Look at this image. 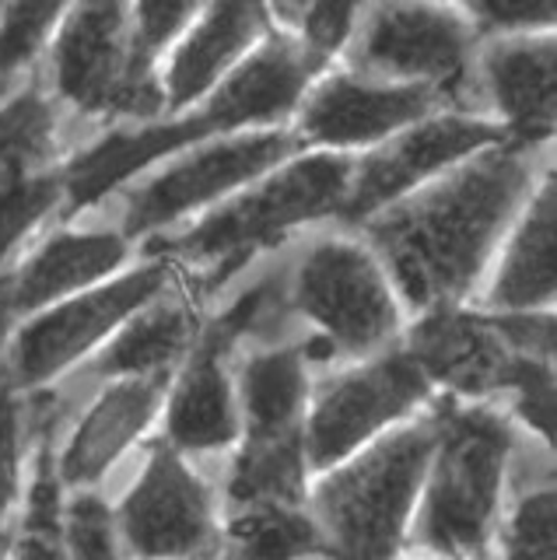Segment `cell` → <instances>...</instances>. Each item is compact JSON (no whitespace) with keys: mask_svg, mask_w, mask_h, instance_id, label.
I'll return each instance as SVG.
<instances>
[{"mask_svg":"<svg viewBox=\"0 0 557 560\" xmlns=\"http://www.w3.org/2000/svg\"><path fill=\"white\" fill-rule=\"evenodd\" d=\"M530 144L504 140L364 221V245L399 302L428 312L463 305L522 203L536 189Z\"/></svg>","mask_w":557,"mask_h":560,"instance_id":"6da1fadb","label":"cell"},{"mask_svg":"<svg viewBox=\"0 0 557 560\" xmlns=\"http://www.w3.org/2000/svg\"><path fill=\"white\" fill-rule=\"evenodd\" d=\"M434 442L439 413L414 417L351 459L320 472L309 487V512L323 529L326 557L399 560Z\"/></svg>","mask_w":557,"mask_h":560,"instance_id":"7a4b0ae2","label":"cell"},{"mask_svg":"<svg viewBox=\"0 0 557 560\" xmlns=\"http://www.w3.org/2000/svg\"><path fill=\"white\" fill-rule=\"evenodd\" d=\"M351 175L355 162L347 154H294L291 162L277 165L264 179L218 203L189 232L172 238L165 245V259L176 256L211 277L232 273L259 249H270L299 228L323 218H340Z\"/></svg>","mask_w":557,"mask_h":560,"instance_id":"3957f363","label":"cell"},{"mask_svg":"<svg viewBox=\"0 0 557 560\" xmlns=\"http://www.w3.org/2000/svg\"><path fill=\"white\" fill-rule=\"evenodd\" d=\"M512 424L487 407L439 410V442L417 498V539L428 553L480 560L495 536Z\"/></svg>","mask_w":557,"mask_h":560,"instance_id":"277c9868","label":"cell"},{"mask_svg":"<svg viewBox=\"0 0 557 560\" xmlns=\"http://www.w3.org/2000/svg\"><path fill=\"white\" fill-rule=\"evenodd\" d=\"M172 288V259L159 256L116 273L67 302L49 305L19 326L4 354V364L22 393L46 389L49 382L71 372L89 354H98L134 312Z\"/></svg>","mask_w":557,"mask_h":560,"instance_id":"5b68a950","label":"cell"},{"mask_svg":"<svg viewBox=\"0 0 557 560\" xmlns=\"http://www.w3.org/2000/svg\"><path fill=\"white\" fill-rule=\"evenodd\" d=\"M294 305L351 358L386 354L404 326V302L364 242L323 238L294 270Z\"/></svg>","mask_w":557,"mask_h":560,"instance_id":"8992f818","label":"cell"},{"mask_svg":"<svg viewBox=\"0 0 557 560\" xmlns=\"http://www.w3.org/2000/svg\"><path fill=\"white\" fill-rule=\"evenodd\" d=\"M302 154L299 140L288 130H253L214 137L176 154L172 162L130 192L124 214V238H141L159 228L176 224L197 210L218 207L277 165Z\"/></svg>","mask_w":557,"mask_h":560,"instance_id":"52a82bcc","label":"cell"},{"mask_svg":"<svg viewBox=\"0 0 557 560\" xmlns=\"http://www.w3.org/2000/svg\"><path fill=\"white\" fill-rule=\"evenodd\" d=\"M431 399L428 378L404 350H386L344 375L326 382L309 399L305 413V459L309 469L326 472L351 459L364 445L414 420V413Z\"/></svg>","mask_w":557,"mask_h":560,"instance_id":"ba28073f","label":"cell"},{"mask_svg":"<svg viewBox=\"0 0 557 560\" xmlns=\"http://www.w3.org/2000/svg\"><path fill=\"white\" fill-rule=\"evenodd\" d=\"M509 140L498 122L466 116V113H434L396 137L382 140L379 148L355 162L351 189L344 200V221L364 224L379 210L410 197L414 189L439 179L442 172L463 165L487 148Z\"/></svg>","mask_w":557,"mask_h":560,"instance_id":"9c48e42d","label":"cell"},{"mask_svg":"<svg viewBox=\"0 0 557 560\" xmlns=\"http://www.w3.org/2000/svg\"><path fill=\"white\" fill-rule=\"evenodd\" d=\"M358 70L379 81L421 84L449 95L463 81L477 28L452 4H382L361 11Z\"/></svg>","mask_w":557,"mask_h":560,"instance_id":"30bf717a","label":"cell"},{"mask_svg":"<svg viewBox=\"0 0 557 560\" xmlns=\"http://www.w3.org/2000/svg\"><path fill=\"white\" fill-rule=\"evenodd\" d=\"M442 92L421 84H393L361 74H326L299 105V148L344 154L351 148H379L382 140L439 113Z\"/></svg>","mask_w":557,"mask_h":560,"instance_id":"8fae6325","label":"cell"},{"mask_svg":"<svg viewBox=\"0 0 557 560\" xmlns=\"http://www.w3.org/2000/svg\"><path fill=\"white\" fill-rule=\"evenodd\" d=\"M119 539L141 560H189L214 533L211 490L179 448L154 442L141 477L116 512Z\"/></svg>","mask_w":557,"mask_h":560,"instance_id":"7c38bea8","label":"cell"},{"mask_svg":"<svg viewBox=\"0 0 557 560\" xmlns=\"http://www.w3.org/2000/svg\"><path fill=\"white\" fill-rule=\"evenodd\" d=\"M267 288H256L221 315L214 326H207L204 337L186 354L172 393H165V442L179 452H214L239 442L242 420L239 399L224 350L246 329L264 305Z\"/></svg>","mask_w":557,"mask_h":560,"instance_id":"4fadbf2b","label":"cell"},{"mask_svg":"<svg viewBox=\"0 0 557 560\" xmlns=\"http://www.w3.org/2000/svg\"><path fill=\"white\" fill-rule=\"evenodd\" d=\"M54 84L67 105L89 116H130V8H63L54 43Z\"/></svg>","mask_w":557,"mask_h":560,"instance_id":"5bb4252c","label":"cell"},{"mask_svg":"<svg viewBox=\"0 0 557 560\" xmlns=\"http://www.w3.org/2000/svg\"><path fill=\"white\" fill-rule=\"evenodd\" d=\"M214 137H229V133H224V122L214 116L207 102H200L197 109H189L183 116L154 119L148 127H130L102 137L98 144L84 148L78 158H71L60 168L63 207L71 214L89 210L98 200H106L113 189L137 179L144 168L172 162L176 154Z\"/></svg>","mask_w":557,"mask_h":560,"instance_id":"9a60e30c","label":"cell"},{"mask_svg":"<svg viewBox=\"0 0 557 560\" xmlns=\"http://www.w3.org/2000/svg\"><path fill=\"white\" fill-rule=\"evenodd\" d=\"M399 350L417 364L431 389L442 385L469 399L504 393L515 364V354L504 347L491 319L463 305L421 312Z\"/></svg>","mask_w":557,"mask_h":560,"instance_id":"2e32d148","label":"cell"},{"mask_svg":"<svg viewBox=\"0 0 557 560\" xmlns=\"http://www.w3.org/2000/svg\"><path fill=\"white\" fill-rule=\"evenodd\" d=\"M264 4H207L179 35L162 67L165 113H189L274 32Z\"/></svg>","mask_w":557,"mask_h":560,"instance_id":"e0dca14e","label":"cell"},{"mask_svg":"<svg viewBox=\"0 0 557 560\" xmlns=\"http://www.w3.org/2000/svg\"><path fill=\"white\" fill-rule=\"evenodd\" d=\"M127 267L124 232L102 228H60L32 253L4 284L0 298L14 319H28L57 302H67L95 284H106Z\"/></svg>","mask_w":557,"mask_h":560,"instance_id":"ac0fdd59","label":"cell"},{"mask_svg":"<svg viewBox=\"0 0 557 560\" xmlns=\"http://www.w3.org/2000/svg\"><path fill=\"white\" fill-rule=\"evenodd\" d=\"M165 385L169 378H113L67 438L57 459L60 483L67 490H92L106 477L162 413Z\"/></svg>","mask_w":557,"mask_h":560,"instance_id":"d6986e66","label":"cell"},{"mask_svg":"<svg viewBox=\"0 0 557 560\" xmlns=\"http://www.w3.org/2000/svg\"><path fill=\"white\" fill-rule=\"evenodd\" d=\"M480 67L487 95L501 116L498 127L509 133V140L530 148L547 140L557 113L554 32L487 39Z\"/></svg>","mask_w":557,"mask_h":560,"instance_id":"ffe728a7","label":"cell"},{"mask_svg":"<svg viewBox=\"0 0 557 560\" xmlns=\"http://www.w3.org/2000/svg\"><path fill=\"white\" fill-rule=\"evenodd\" d=\"M557 197L554 175L547 172L530 200L515 214L501 242V262L484 294L487 315L547 312L557 284Z\"/></svg>","mask_w":557,"mask_h":560,"instance_id":"44dd1931","label":"cell"},{"mask_svg":"<svg viewBox=\"0 0 557 560\" xmlns=\"http://www.w3.org/2000/svg\"><path fill=\"white\" fill-rule=\"evenodd\" d=\"M194 350V315L169 291L113 332L95 354L102 378H169V372Z\"/></svg>","mask_w":557,"mask_h":560,"instance_id":"7402d4cb","label":"cell"},{"mask_svg":"<svg viewBox=\"0 0 557 560\" xmlns=\"http://www.w3.org/2000/svg\"><path fill=\"white\" fill-rule=\"evenodd\" d=\"M239 438H291L305 434V413L312 399L305 358L291 347L253 354L239 372Z\"/></svg>","mask_w":557,"mask_h":560,"instance_id":"603a6c76","label":"cell"},{"mask_svg":"<svg viewBox=\"0 0 557 560\" xmlns=\"http://www.w3.org/2000/svg\"><path fill=\"white\" fill-rule=\"evenodd\" d=\"M60 122L36 84H19L0 98V186L28 183L57 172Z\"/></svg>","mask_w":557,"mask_h":560,"instance_id":"cb8c5ba5","label":"cell"},{"mask_svg":"<svg viewBox=\"0 0 557 560\" xmlns=\"http://www.w3.org/2000/svg\"><path fill=\"white\" fill-rule=\"evenodd\" d=\"M232 469V498L239 504H302L309 498L305 434L291 438H239Z\"/></svg>","mask_w":557,"mask_h":560,"instance_id":"d4e9b609","label":"cell"},{"mask_svg":"<svg viewBox=\"0 0 557 560\" xmlns=\"http://www.w3.org/2000/svg\"><path fill=\"white\" fill-rule=\"evenodd\" d=\"M232 542L242 560L326 557L323 529L305 504H242L232 518Z\"/></svg>","mask_w":557,"mask_h":560,"instance_id":"484cf974","label":"cell"},{"mask_svg":"<svg viewBox=\"0 0 557 560\" xmlns=\"http://www.w3.org/2000/svg\"><path fill=\"white\" fill-rule=\"evenodd\" d=\"M63 8L57 4H8L0 8V98H8L25 70L49 52Z\"/></svg>","mask_w":557,"mask_h":560,"instance_id":"4316f807","label":"cell"},{"mask_svg":"<svg viewBox=\"0 0 557 560\" xmlns=\"http://www.w3.org/2000/svg\"><path fill=\"white\" fill-rule=\"evenodd\" d=\"M60 542L67 560H119L116 512L95 490H71L60 512Z\"/></svg>","mask_w":557,"mask_h":560,"instance_id":"83f0119b","label":"cell"},{"mask_svg":"<svg viewBox=\"0 0 557 560\" xmlns=\"http://www.w3.org/2000/svg\"><path fill=\"white\" fill-rule=\"evenodd\" d=\"M554 515H557V501H554V487H533L526 490L512 512L501 522V560H557L554 550Z\"/></svg>","mask_w":557,"mask_h":560,"instance_id":"f1b7e54d","label":"cell"},{"mask_svg":"<svg viewBox=\"0 0 557 560\" xmlns=\"http://www.w3.org/2000/svg\"><path fill=\"white\" fill-rule=\"evenodd\" d=\"M60 207H63L60 168L28 183L0 186V262Z\"/></svg>","mask_w":557,"mask_h":560,"instance_id":"f546056e","label":"cell"},{"mask_svg":"<svg viewBox=\"0 0 557 560\" xmlns=\"http://www.w3.org/2000/svg\"><path fill=\"white\" fill-rule=\"evenodd\" d=\"M25 393L14 385L4 358H0V529L19 504L25 469Z\"/></svg>","mask_w":557,"mask_h":560,"instance_id":"4dcf8cb0","label":"cell"},{"mask_svg":"<svg viewBox=\"0 0 557 560\" xmlns=\"http://www.w3.org/2000/svg\"><path fill=\"white\" fill-rule=\"evenodd\" d=\"M512 396L515 417L526 424L539 442H554V361L544 358H515L512 375L504 382Z\"/></svg>","mask_w":557,"mask_h":560,"instance_id":"1f68e13d","label":"cell"},{"mask_svg":"<svg viewBox=\"0 0 557 560\" xmlns=\"http://www.w3.org/2000/svg\"><path fill=\"white\" fill-rule=\"evenodd\" d=\"M477 35L491 32V39L504 35H536L554 28V4L550 0H480V4H463Z\"/></svg>","mask_w":557,"mask_h":560,"instance_id":"d6a6232c","label":"cell"},{"mask_svg":"<svg viewBox=\"0 0 557 560\" xmlns=\"http://www.w3.org/2000/svg\"><path fill=\"white\" fill-rule=\"evenodd\" d=\"M361 8H347V4H320V8H302L299 22H294V43H299L312 60L326 63L329 57L347 46V39L358 28Z\"/></svg>","mask_w":557,"mask_h":560,"instance_id":"836d02e7","label":"cell"},{"mask_svg":"<svg viewBox=\"0 0 557 560\" xmlns=\"http://www.w3.org/2000/svg\"><path fill=\"white\" fill-rule=\"evenodd\" d=\"M487 315V312H484ZM498 337L515 358H544L554 361V312H509L487 315Z\"/></svg>","mask_w":557,"mask_h":560,"instance_id":"e575fe53","label":"cell"},{"mask_svg":"<svg viewBox=\"0 0 557 560\" xmlns=\"http://www.w3.org/2000/svg\"><path fill=\"white\" fill-rule=\"evenodd\" d=\"M4 560H67L60 525H22V533L11 536Z\"/></svg>","mask_w":557,"mask_h":560,"instance_id":"d590c367","label":"cell"},{"mask_svg":"<svg viewBox=\"0 0 557 560\" xmlns=\"http://www.w3.org/2000/svg\"><path fill=\"white\" fill-rule=\"evenodd\" d=\"M8 547H11V533H8V529H0V560L8 557Z\"/></svg>","mask_w":557,"mask_h":560,"instance_id":"8d00e7d4","label":"cell"},{"mask_svg":"<svg viewBox=\"0 0 557 560\" xmlns=\"http://www.w3.org/2000/svg\"><path fill=\"white\" fill-rule=\"evenodd\" d=\"M414 560H466V557H439V553H425V557H414Z\"/></svg>","mask_w":557,"mask_h":560,"instance_id":"74e56055","label":"cell"}]
</instances>
